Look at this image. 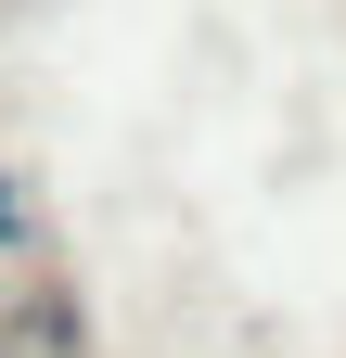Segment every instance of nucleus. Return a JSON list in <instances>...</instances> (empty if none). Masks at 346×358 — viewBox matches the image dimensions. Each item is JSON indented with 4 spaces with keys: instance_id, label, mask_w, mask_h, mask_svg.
Instances as JSON below:
<instances>
[{
    "instance_id": "obj_1",
    "label": "nucleus",
    "mask_w": 346,
    "mask_h": 358,
    "mask_svg": "<svg viewBox=\"0 0 346 358\" xmlns=\"http://www.w3.org/2000/svg\"><path fill=\"white\" fill-rule=\"evenodd\" d=\"M0 243H26V205H0Z\"/></svg>"
}]
</instances>
